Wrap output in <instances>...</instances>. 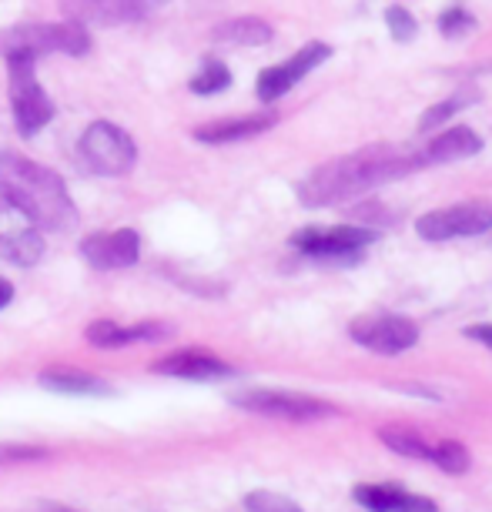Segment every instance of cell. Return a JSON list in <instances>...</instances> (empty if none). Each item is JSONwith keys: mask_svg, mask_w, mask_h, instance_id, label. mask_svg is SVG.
<instances>
[{"mask_svg": "<svg viewBox=\"0 0 492 512\" xmlns=\"http://www.w3.org/2000/svg\"><path fill=\"white\" fill-rule=\"evenodd\" d=\"M472 98H462V94H456V98H446V101H439V104H432V108L422 114V121H419V131H432V128H439L442 121H449L452 114L466 108Z\"/></svg>", "mask_w": 492, "mask_h": 512, "instance_id": "484cf974", "label": "cell"}, {"mask_svg": "<svg viewBox=\"0 0 492 512\" xmlns=\"http://www.w3.org/2000/svg\"><path fill=\"white\" fill-rule=\"evenodd\" d=\"M328 57H332V47H328L325 41H312V44H305L302 51H295L288 61L282 64H275V67H268V71L258 74V84H255V91H258V98L262 101H278V98H285L288 91L295 88L302 77H308L315 71L318 64H325Z\"/></svg>", "mask_w": 492, "mask_h": 512, "instance_id": "30bf717a", "label": "cell"}, {"mask_svg": "<svg viewBox=\"0 0 492 512\" xmlns=\"http://www.w3.org/2000/svg\"><path fill=\"white\" fill-rule=\"evenodd\" d=\"M81 255L88 265L101 268V272H114V268H128L141 258V238L134 228L101 231V235H88L81 241Z\"/></svg>", "mask_w": 492, "mask_h": 512, "instance_id": "7c38bea8", "label": "cell"}, {"mask_svg": "<svg viewBox=\"0 0 492 512\" xmlns=\"http://www.w3.org/2000/svg\"><path fill=\"white\" fill-rule=\"evenodd\" d=\"M14 302V285L11 282H4V278H0V308H7Z\"/></svg>", "mask_w": 492, "mask_h": 512, "instance_id": "4dcf8cb0", "label": "cell"}, {"mask_svg": "<svg viewBox=\"0 0 492 512\" xmlns=\"http://www.w3.org/2000/svg\"><path fill=\"white\" fill-rule=\"evenodd\" d=\"M231 84V71L221 61H205L198 67V74L191 77V94H201V98H208V94H218L225 91Z\"/></svg>", "mask_w": 492, "mask_h": 512, "instance_id": "603a6c76", "label": "cell"}, {"mask_svg": "<svg viewBox=\"0 0 492 512\" xmlns=\"http://www.w3.org/2000/svg\"><path fill=\"white\" fill-rule=\"evenodd\" d=\"M7 67H11V108L17 131H21V138H34L54 118V101L47 98L41 81H37L31 57L7 54Z\"/></svg>", "mask_w": 492, "mask_h": 512, "instance_id": "5b68a950", "label": "cell"}, {"mask_svg": "<svg viewBox=\"0 0 492 512\" xmlns=\"http://www.w3.org/2000/svg\"><path fill=\"white\" fill-rule=\"evenodd\" d=\"M419 151H402L395 144H372L345 158H335L315 168L302 185H298V201L305 208H325L335 201H349L369 195L372 188L389 185V181L409 178L412 171H422Z\"/></svg>", "mask_w": 492, "mask_h": 512, "instance_id": "6da1fadb", "label": "cell"}, {"mask_svg": "<svg viewBox=\"0 0 492 512\" xmlns=\"http://www.w3.org/2000/svg\"><path fill=\"white\" fill-rule=\"evenodd\" d=\"M0 47L7 54H24L37 61L44 54H71L81 57L88 54L91 37L88 27L77 21H57V24H17L7 34H0Z\"/></svg>", "mask_w": 492, "mask_h": 512, "instance_id": "3957f363", "label": "cell"}, {"mask_svg": "<svg viewBox=\"0 0 492 512\" xmlns=\"http://www.w3.org/2000/svg\"><path fill=\"white\" fill-rule=\"evenodd\" d=\"M385 27H389L392 41H399V44H409L419 31L416 17L405 11V7H389V11H385Z\"/></svg>", "mask_w": 492, "mask_h": 512, "instance_id": "d4e9b609", "label": "cell"}, {"mask_svg": "<svg viewBox=\"0 0 492 512\" xmlns=\"http://www.w3.org/2000/svg\"><path fill=\"white\" fill-rule=\"evenodd\" d=\"M77 151H81V161L88 164L94 175H104V178L128 175L134 168V161H138V148H134L131 134L121 131L118 124H111V121L88 124Z\"/></svg>", "mask_w": 492, "mask_h": 512, "instance_id": "277c9868", "label": "cell"}, {"mask_svg": "<svg viewBox=\"0 0 492 512\" xmlns=\"http://www.w3.org/2000/svg\"><path fill=\"white\" fill-rule=\"evenodd\" d=\"M34 459H47V449H37V446H4L0 449V462H34Z\"/></svg>", "mask_w": 492, "mask_h": 512, "instance_id": "83f0119b", "label": "cell"}, {"mask_svg": "<svg viewBox=\"0 0 492 512\" xmlns=\"http://www.w3.org/2000/svg\"><path fill=\"white\" fill-rule=\"evenodd\" d=\"M47 512H71V509H47Z\"/></svg>", "mask_w": 492, "mask_h": 512, "instance_id": "1f68e13d", "label": "cell"}, {"mask_svg": "<svg viewBox=\"0 0 492 512\" xmlns=\"http://www.w3.org/2000/svg\"><path fill=\"white\" fill-rule=\"evenodd\" d=\"M492 228V201H466V205L436 208L416 221L419 238L426 241H452L476 238Z\"/></svg>", "mask_w": 492, "mask_h": 512, "instance_id": "52a82bcc", "label": "cell"}, {"mask_svg": "<svg viewBox=\"0 0 492 512\" xmlns=\"http://www.w3.org/2000/svg\"><path fill=\"white\" fill-rule=\"evenodd\" d=\"M462 335L472 338V342H482L486 349H492V325H469Z\"/></svg>", "mask_w": 492, "mask_h": 512, "instance_id": "f546056e", "label": "cell"}, {"mask_svg": "<svg viewBox=\"0 0 492 512\" xmlns=\"http://www.w3.org/2000/svg\"><path fill=\"white\" fill-rule=\"evenodd\" d=\"M171 328L161 322H141V325H118V322H94L88 325V342L94 349H121L134 342H161L168 338Z\"/></svg>", "mask_w": 492, "mask_h": 512, "instance_id": "9a60e30c", "label": "cell"}, {"mask_svg": "<svg viewBox=\"0 0 492 512\" xmlns=\"http://www.w3.org/2000/svg\"><path fill=\"white\" fill-rule=\"evenodd\" d=\"M379 238L375 228L365 225H339V228H302L292 235V248L302 251L308 258H322V262H335V258L359 255Z\"/></svg>", "mask_w": 492, "mask_h": 512, "instance_id": "9c48e42d", "label": "cell"}, {"mask_svg": "<svg viewBox=\"0 0 492 512\" xmlns=\"http://www.w3.org/2000/svg\"><path fill=\"white\" fill-rule=\"evenodd\" d=\"M482 151V138L466 124L459 128H449L442 131L439 138H432L426 148H419L422 154V164H452V161H462V158H472V154Z\"/></svg>", "mask_w": 492, "mask_h": 512, "instance_id": "2e32d148", "label": "cell"}, {"mask_svg": "<svg viewBox=\"0 0 492 512\" xmlns=\"http://www.w3.org/2000/svg\"><path fill=\"white\" fill-rule=\"evenodd\" d=\"M275 37L272 24L262 21V17H235V21H225L215 27V41L218 44H231V47H262Z\"/></svg>", "mask_w": 492, "mask_h": 512, "instance_id": "ac0fdd59", "label": "cell"}, {"mask_svg": "<svg viewBox=\"0 0 492 512\" xmlns=\"http://www.w3.org/2000/svg\"><path fill=\"white\" fill-rule=\"evenodd\" d=\"M41 385L61 395H111V385L94 379L88 372H74V369H47L41 372Z\"/></svg>", "mask_w": 492, "mask_h": 512, "instance_id": "ffe728a7", "label": "cell"}, {"mask_svg": "<svg viewBox=\"0 0 492 512\" xmlns=\"http://www.w3.org/2000/svg\"><path fill=\"white\" fill-rule=\"evenodd\" d=\"M472 27H476V21H472V14H466L462 7H452V11L439 14V31L446 34V37H452V41L462 37L466 31H472Z\"/></svg>", "mask_w": 492, "mask_h": 512, "instance_id": "4316f807", "label": "cell"}, {"mask_svg": "<svg viewBox=\"0 0 492 512\" xmlns=\"http://www.w3.org/2000/svg\"><path fill=\"white\" fill-rule=\"evenodd\" d=\"M349 335L355 345L379 355H402L419 342V325L405 315H359L352 318Z\"/></svg>", "mask_w": 492, "mask_h": 512, "instance_id": "ba28073f", "label": "cell"}, {"mask_svg": "<svg viewBox=\"0 0 492 512\" xmlns=\"http://www.w3.org/2000/svg\"><path fill=\"white\" fill-rule=\"evenodd\" d=\"M231 405L255 415H268V419H292V422H312V419H332L339 415L332 402L312 399V395L282 392V389H245L231 395Z\"/></svg>", "mask_w": 492, "mask_h": 512, "instance_id": "8992f818", "label": "cell"}, {"mask_svg": "<svg viewBox=\"0 0 492 512\" xmlns=\"http://www.w3.org/2000/svg\"><path fill=\"white\" fill-rule=\"evenodd\" d=\"M0 205L14 208L27 225L44 231L77 228V208L64 181L44 164L11 151H0Z\"/></svg>", "mask_w": 492, "mask_h": 512, "instance_id": "7a4b0ae2", "label": "cell"}, {"mask_svg": "<svg viewBox=\"0 0 492 512\" xmlns=\"http://www.w3.org/2000/svg\"><path fill=\"white\" fill-rule=\"evenodd\" d=\"M154 372L171 375V379H188V382H218V379L235 375V369H231L228 362H221L218 355L198 352V349L175 352V355H168V359L154 362Z\"/></svg>", "mask_w": 492, "mask_h": 512, "instance_id": "5bb4252c", "label": "cell"}, {"mask_svg": "<svg viewBox=\"0 0 492 512\" xmlns=\"http://www.w3.org/2000/svg\"><path fill=\"white\" fill-rule=\"evenodd\" d=\"M352 496L369 512H439L429 496H416V492L392 486V482H362Z\"/></svg>", "mask_w": 492, "mask_h": 512, "instance_id": "4fadbf2b", "label": "cell"}, {"mask_svg": "<svg viewBox=\"0 0 492 512\" xmlns=\"http://www.w3.org/2000/svg\"><path fill=\"white\" fill-rule=\"evenodd\" d=\"M0 255L7 258L11 265H21V268H31L41 262L44 255V238L37 228H14V231H4L0 235Z\"/></svg>", "mask_w": 492, "mask_h": 512, "instance_id": "d6986e66", "label": "cell"}, {"mask_svg": "<svg viewBox=\"0 0 492 512\" xmlns=\"http://www.w3.org/2000/svg\"><path fill=\"white\" fill-rule=\"evenodd\" d=\"M352 215H355V218H362V221H365V228H375V225H379V221L392 218L389 211L379 208V205H375V201H365V205H355V208H352Z\"/></svg>", "mask_w": 492, "mask_h": 512, "instance_id": "f1b7e54d", "label": "cell"}, {"mask_svg": "<svg viewBox=\"0 0 492 512\" xmlns=\"http://www.w3.org/2000/svg\"><path fill=\"white\" fill-rule=\"evenodd\" d=\"M429 462L436 469H442L446 476H462L469 466H472V456L469 449L462 446L456 439H442V442H432V452H429Z\"/></svg>", "mask_w": 492, "mask_h": 512, "instance_id": "7402d4cb", "label": "cell"}, {"mask_svg": "<svg viewBox=\"0 0 492 512\" xmlns=\"http://www.w3.org/2000/svg\"><path fill=\"white\" fill-rule=\"evenodd\" d=\"M278 121V114H245V118H225V121H211L195 128V138L201 144H235L245 138H255V134L268 131Z\"/></svg>", "mask_w": 492, "mask_h": 512, "instance_id": "e0dca14e", "label": "cell"}, {"mask_svg": "<svg viewBox=\"0 0 492 512\" xmlns=\"http://www.w3.org/2000/svg\"><path fill=\"white\" fill-rule=\"evenodd\" d=\"M379 439H382V446H385V449H392V452H395V456L429 462L432 442H429L426 436H419L416 429H405V425H382V429H379Z\"/></svg>", "mask_w": 492, "mask_h": 512, "instance_id": "44dd1931", "label": "cell"}, {"mask_svg": "<svg viewBox=\"0 0 492 512\" xmlns=\"http://www.w3.org/2000/svg\"><path fill=\"white\" fill-rule=\"evenodd\" d=\"M245 506H248V512H305L295 499L282 496V492H268V489L248 492Z\"/></svg>", "mask_w": 492, "mask_h": 512, "instance_id": "cb8c5ba5", "label": "cell"}, {"mask_svg": "<svg viewBox=\"0 0 492 512\" xmlns=\"http://www.w3.org/2000/svg\"><path fill=\"white\" fill-rule=\"evenodd\" d=\"M168 0H61V11L67 21L84 27H118L148 17Z\"/></svg>", "mask_w": 492, "mask_h": 512, "instance_id": "8fae6325", "label": "cell"}]
</instances>
